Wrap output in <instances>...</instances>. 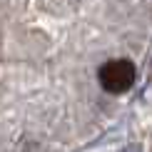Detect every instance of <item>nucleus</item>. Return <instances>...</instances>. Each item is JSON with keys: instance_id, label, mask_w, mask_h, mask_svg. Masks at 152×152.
Returning a JSON list of instances; mask_svg holds the SVG:
<instances>
[{"instance_id": "f257e3e1", "label": "nucleus", "mask_w": 152, "mask_h": 152, "mask_svg": "<svg viewBox=\"0 0 152 152\" xmlns=\"http://www.w3.org/2000/svg\"><path fill=\"white\" fill-rule=\"evenodd\" d=\"M97 77H100V85H102L105 92L122 95V92H127L132 87V82L137 77V70L127 58H112L100 67Z\"/></svg>"}]
</instances>
